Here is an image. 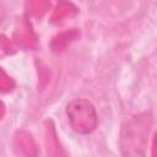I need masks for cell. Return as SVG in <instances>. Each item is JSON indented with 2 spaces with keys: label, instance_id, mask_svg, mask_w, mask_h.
<instances>
[{
  "label": "cell",
  "instance_id": "1",
  "mask_svg": "<svg viewBox=\"0 0 157 157\" xmlns=\"http://www.w3.org/2000/svg\"><path fill=\"white\" fill-rule=\"evenodd\" d=\"M71 128L80 134H88L97 125V113L94 107L86 99H75L66 105Z\"/></svg>",
  "mask_w": 157,
  "mask_h": 157
}]
</instances>
